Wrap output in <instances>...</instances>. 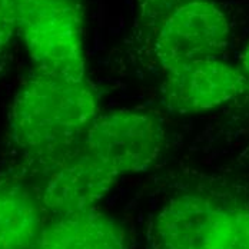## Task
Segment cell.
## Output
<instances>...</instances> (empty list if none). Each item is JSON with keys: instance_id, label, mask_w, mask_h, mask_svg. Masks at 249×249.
<instances>
[{"instance_id": "7a4b0ae2", "label": "cell", "mask_w": 249, "mask_h": 249, "mask_svg": "<svg viewBox=\"0 0 249 249\" xmlns=\"http://www.w3.org/2000/svg\"><path fill=\"white\" fill-rule=\"evenodd\" d=\"M133 37L163 73L192 60L222 57L232 30L215 0H135Z\"/></svg>"}, {"instance_id": "52a82bcc", "label": "cell", "mask_w": 249, "mask_h": 249, "mask_svg": "<svg viewBox=\"0 0 249 249\" xmlns=\"http://www.w3.org/2000/svg\"><path fill=\"white\" fill-rule=\"evenodd\" d=\"M42 178L37 195L45 211L63 216L95 209L119 176L82 146Z\"/></svg>"}, {"instance_id": "7c38bea8", "label": "cell", "mask_w": 249, "mask_h": 249, "mask_svg": "<svg viewBox=\"0 0 249 249\" xmlns=\"http://www.w3.org/2000/svg\"><path fill=\"white\" fill-rule=\"evenodd\" d=\"M239 159H241V160H247V162H249V145H247V148H245L244 152L241 153Z\"/></svg>"}, {"instance_id": "6da1fadb", "label": "cell", "mask_w": 249, "mask_h": 249, "mask_svg": "<svg viewBox=\"0 0 249 249\" xmlns=\"http://www.w3.org/2000/svg\"><path fill=\"white\" fill-rule=\"evenodd\" d=\"M99 113L89 79L75 82L32 71L12 100L9 138L27 166L43 175L83 146Z\"/></svg>"}, {"instance_id": "8fae6325", "label": "cell", "mask_w": 249, "mask_h": 249, "mask_svg": "<svg viewBox=\"0 0 249 249\" xmlns=\"http://www.w3.org/2000/svg\"><path fill=\"white\" fill-rule=\"evenodd\" d=\"M238 68H239L241 73L244 75L245 80L248 82L249 85V43L245 46V49L242 50V53H241V56H239Z\"/></svg>"}, {"instance_id": "3957f363", "label": "cell", "mask_w": 249, "mask_h": 249, "mask_svg": "<svg viewBox=\"0 0 249 249\" xmlns=\"http://www.w3.org/2000/svg\"><path fill=\"white\" fill-rule=\"evenodd\" d=\"M16 27L33 71L80 82L86 76L85 0H15Z\"/></svg>"}, {"instance_id": "ba28073f", "label": "cell", "mask_w": 249, "mask_h": 249, "mask_svg": "<svg viewBox=\"0 0 249 249\" xmlns=\"http://www.w3.org/2000/svg\"><path fill=\"white\" fill-rule=\"evenodd\" d=\"M32 249H127L122 225L96 208L56 216Z\"/></svg>"}, {"instance_id": "8992f818", "label": "cell", "mask_w": 249, "mask_h": 249, "mask_svg": "<svg viewBox=\"0 0 249 249\" xmlns=\"http://www.w3.org/2000/svg\"><path fill=\"white\" fill-rule=\"evenodd\" d=\"M160 103L174 115L218 109L249 95V85L236 65L222 57L192 60L162 73Z\"/></svg>"}, {"instance_id": "5b68a950", "label": "cell", "mask_w": 249, "mask_h": 249, "mask_svg": "<svg viewBox=\"0 0 249 249\" xmlns=\"http://www.w3.org/2000/svg\"><path fill=\"white\" fill-rule=\"evenodd\" d=\"M165 129L152 113L119 109L99 113L83 146L118 176L143 172L159 158Z\"/></svg>"}, {"instance_id": "30bf717a", "label": "cell", "mask_w": 249, "mask_h": 249, "mask_svg": "<svg viewBox=\"0 0 249 249\" xmlns=\"http://www.w3.org/2000/svg\"><path fill=\"white\" fill-rule=\"evenodd\" d=\"M16 36L18 27L15 0H0V79L9 69Z\"/></svg>"}, {"instance_id": "9c48e42d", "label": "cell", "mask_w": 249, "mask_h": 249, "mask_svg": "<svg viewBox=\"0 0 249 249\" xmlns=\"http://www.w3.org/2000/svg\"><path fill=\"white\" fill-rule=\"evenodd\" d=\"M45 208L27 185L0 180V249H29L45 226Z\"/></svg>"}, {"instance_id": "277c9868", "label": "cell", "mask_w": 249, "mask_h": 249, "mask_svg": "<svg viewBox=\"0 0 249 249\" xmlns=\"http://www.w3.org/2000/svg\"><path fill=\"white\" fill-rule=\"evenodd\" d=\"M155 249H249V209L202 194H182L156 213Z\"/></svg>"}]
</instances>
